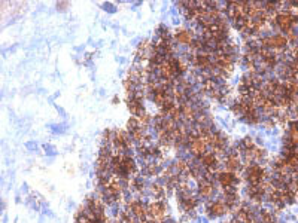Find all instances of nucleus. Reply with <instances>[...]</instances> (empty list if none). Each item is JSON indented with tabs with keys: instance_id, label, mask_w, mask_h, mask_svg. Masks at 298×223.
I'll return each instance as SVG.
<instances>
[{
	"instance_id": "f257e3e1",
	"label": "nucleus",
	"mask_w": 298,
	"mask_h": 223,
	"mask_svg": "<svg viewBox=\"0 0 298 223\" xmlns=\"http://www.w3.org/2000/svg\"><path fill=\"white\" fill-rule=\"evenodd\" d=\"M216 180L224 189H225V188H236V184L239 181V174L233 173V171H221V173L216 174Z\"/></svg>"
},
{
	"instance_id": "f03ea898",
	"label": "nucleus",
	"mask_w": 298,
	"mask_h": 223,
	"mask_svg": "<svg viewBox=\"0 0 298 223\" xmlns=\"http://www.w3.org/2000/svg\"><path fill=\"white\" fill-rule=\"evenodd\" d=\"M230 208L228 205L225 204V201L224 200H216V201H212L209 205H207V214L210 217H221L222 214L228 213Z\"/></svg>"
},
{
	"instance_id": "7ed1b4c3",
	"label": "nucleus",
	"mask_w": 298,
	"mask_h": 223,
	"mask_svg": "<svg viewBox=\"0 0 298 223\" xmlns=\"http://www.w3.org/2000/svg\"><path fill=\"white\" fill-rule=\"evenodd\" d=\"M174 39L180 44V45H186V46H190L194 41V34L193 31L190 30H186V28H177L174 31Z\"/></svg>"
},
{
	"instance_id": "20e7f679",
	"label": "nucleus",
	"mask_w": 298,
	"mask_h": 223,
	"mask_svg": "<svg viewBox=\"0 0 298 223\" xmlns=\"http://www.w3.org/2000/svg\"><path fill=\"white\" fill-rule=\"evenodd\" d=\"M215 188H213V180H207V178H200L199 180V194L203 198H209L212 197Z\"/></svg>"
}]
</instances>
